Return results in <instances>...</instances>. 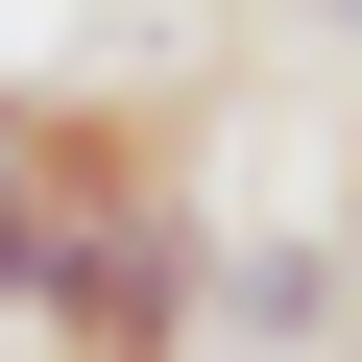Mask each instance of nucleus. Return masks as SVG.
<instances>
[{"label": "nucleus", "mask_w": 362, "mask_h": 362, "mask_svg": "<svg viewBox=\"0 0 362 362\" xmlns=\"http://www.w3.org/2000/svg\"><path fill=\"white\" fill-rule=\"evenodd\" d=\"M218 290H242V338H290V362H314V338L362 314V242H242Z\"/></svg>", "instance_id": "nucleus-1"}, {"label": "nucleus", "mask_w": 362, "mask_h": 362, "mask_svg": "<svg viewBox=\"0 0 362 362\" xmlns=\"http://www.w3.org/2000/svg\"><path fill=\"white\" fill-rule=\"evenodd\" d=\"M49 242H73V194H49V145L0 121V338H25V290H49Z\"/></svg>", "instance_id": "nucleus-2"}, {"label": "nucleus", "mask_w": 362, "mask_h": 362, "mask_svg": "<svg viewBox=\"0 0 362 362\" xmlns=\"http://www.w3.org/2000/svg\"><path fill=\"white\" fill-rule=\"evenodd\" d=\"M314 25H338V49H362V0H314Z\"/></svg>", "instance_id": "nucleus-3"}, {"label": "nucleus", "mask_w": 362, "mask_h": 362, "mask_svg": "<svg viewBox=\"0 0 362 362\" xmlns=\"http://www.w3.org/2000/svg\"><path fill=\"white\" fill-rule=\"evenodd\" d=\"M338 242H362V218H338Z\"/></svg>", "instance_id": "nucleus-4"}]
</instances>
